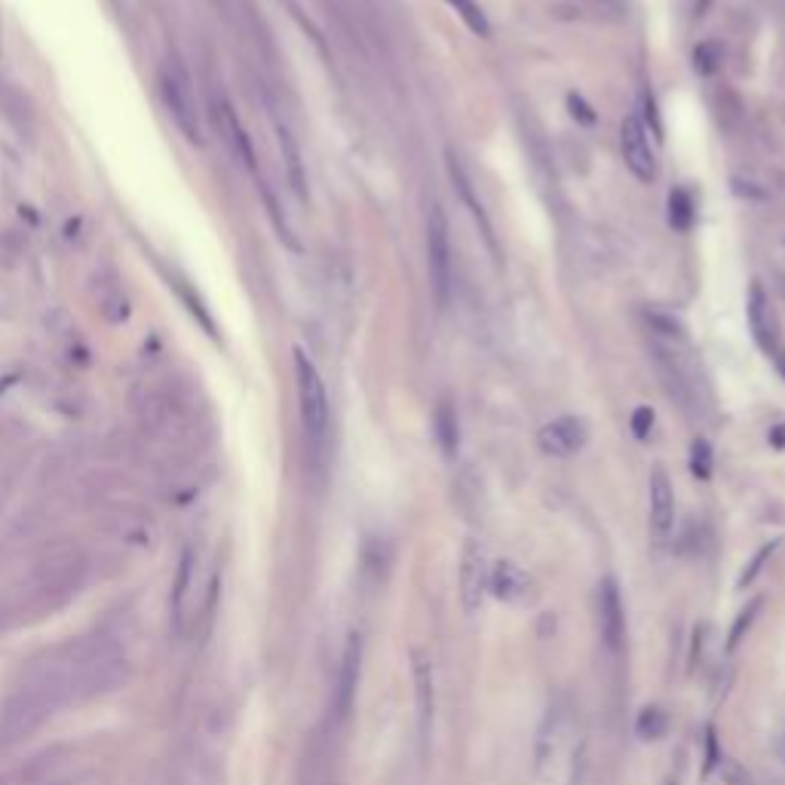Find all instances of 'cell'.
<instances>
[{
	"instance_id": "52a82bcc",
	"label": "cell",
	"mask_w": 785,
	"mask_h": 785,
	"mask_svg": "<svg viewBox=\"0 0 785 785\" xmlns=\"http://www.w3.org/2000/svg\"><path fill=\"white\" fill-rule=\"evenodd\" d=\"M598 632L611 654L623 651L626 641V608H623V595L614 577H605L598 583Z\"/></svg>"
},
{
	"instance_id": "4dcf8cb0",
	"label": "cell",
	"mask_w": 785,
	"mask_h": 785,
	"mask_svg": "<svg viewBox=\"0 0 785 785\" xmlns=\"http://www.w3.org/2000/svg\"><path fill=\"white\" fill-rule=\"evenodd\" d=\"M782 372H785V362H782Z\"/></svg>"
},
{
	"instance_id": "9c48e42d",
	"label": "cell",
	"mask_w": 785,
	"mask_h": 785,
	"mask_svg": "<svg viewBox=\"0 0 785 785\" xmlns=\"http://www.w3.org/2000/svg\"><path fill=\"white\" fill-rule=\"evenodd\" d=\"M488 589L506 605H525L534 598V580L513 559H500L488 574Z\"/></svg>"
},
{
	"instance_id": "9a60e30c",
	"label": "cell",
	"mask_w": 785,
	"mask_h": 785,
	"mask_svg": "<svg viewBox=\"0 0 785 785\" xmlns=\"http://www.w3.org/2000/svg\"><path fill=\"white\" fill-rule=\"evenodd\" d=\"M276 138H280V151H283V163H286V175H289V184L292 191L301 203L310 200V191H307V172H304V160H301V148L295 142V135L289 132L286 123H276Z\"/></svg>"
},
{
	"instance_id": "3957f363",
	"label": "cell",
	"mask_w": 785,
	"mask_h": 785,
	"mask_svg": "<svg viewBox=\"0 0 785 785\" xmlns=\"http://www.w3.org/2000/svg\"><path fill=\"white\" fill-rule=\"evenodd\" d=\"M160 96H163V105L169 108L175 126L181 129V135L188 138V142L200 145L203 142L200 105H197L194 83H191L188 71H184L181 65H175V62H166L160 68Z\"/></svg>"
},
{
	"instance_id": "f1b7e54d",
	"label": "cell",
	"mask_w": 785,
	"mask_h": 785,
	"mask_svg": "<svg viewBox=\"0 0 785 785\" xmlns=\"http://www.w3.org/2000/svg\"><path fill=\"white\" fill-rule=\"evenodd\" d=\"M770 439H773L776 445H785V427H776V433H770Z\"/></svg>"
},
{
	"instance_id": "4fadbf2b",
	"label": "cell",
	"mask_w": 785,
	"mask_h": 785,
	"mask_svg": "<svg viewBox=\"0 0 785 785\" xmlns=\"http://www.w3.org/2000/svg\"><path fill=\"white\" fill-rule=\"evenodd\" d=\"M411 675H414V706H418L421 733H427L433 721V660L427 651H411Z\"/></svg>"
},
{
	"instance_id": "44dd1931",
	"label": "cell",
	"mask_w": 785,
	"mask_h": 785,
	"mask_svg": "<svg viewBox=\"0 0 785 785\" xmlns=\"http://www.w3.org/2000/svg\"><path fill=\"white\" fill-rule=\"evenodd\" d=\"M721 62H724V50H721V43H715V40H706V43H700V46H697V53H694V68H697V74H703V77H712V74L721 68Z\"/></svg>"
},
{
	"instance_id": "ac0fdd59",
	"label": "cell",
	"mask_w": 785,
	"mask_h": 785,
	"mask_svg": "<svg viewBox=\"0 0 785 785\" xmlns=\"http://www.w3.org/2000/svg\"><path fill=\"white\" fill-rule=\"evenodd\" d=\"M666 727H669V721H666V712H663L660 706H644V709L638 712V718H635V733L641 736L644 743L663 740Z\"/></svg>"
},
{
	"instance_id": "d4e9b609",
	"label": "cell",
	"mask_w": 785,
	"mask_h": 785,
	"mask_svg": "<svg viewBox=\"0 0 785 785\" xmlns=\"http://www.w3.org/2000/svg\"><path fill=\"white\" fill-rule=\"evenodd\" d=\"M776 546H779V543L773 540V543H767V546H761V549H758V556L752 559V565H749V568L743 571V577H740V589H746V586H749V583H752V580H755V577L761 574L764 562H767V559L773 556V552H776Z\"/></svg>"
},
{
	"instance_id": "d6986e66",
	"label": "cell",
	"mask_w": 785,
	"mask_h": 785,
	"mask_svg": "<svg viewBox=\"0 0 785 785\" xmlns=\"http://www.w3.org/2000/svg\"><path fill=\"white\" fill-rule=\"evenodd\" d=\"M445 4L464 19V25L476 34V37H491V25H488V16L482 13V7L476 0H445Z\"/></svg>"
},
{
	"instance_id": "30bf717a",
	"label": "cell",
	"mask_w": 785,
	"mask_h": 785,
	"mask_svg": "<svg viewBox=\"0 0 785 785\" xmlns=\"http://www.w3.org/2000/svg\"><path fill=\"white\" fill-rule=\"evenodd\" d=\"M209 111H212V123L218 126V132H221V138H224L227 151L234 154L243 166L255 169L252 142H249V135H246V129H243L237 111L230 108V102H227L224 96H221V99H212V108H209Z\"/></svg>"
},
{
	"instance_id": "cb8c5ba5",
	"label": "cell",
	"mask_w": 785,
	"mask_h": 785,
	"mask_svg": "<svg viewBox=\"0 0 785 785\" xmlns=\"http://www.w3.org/2000/svg\"><path fill=\"white\" fill-rule=\"evenodd\" d=\"M718 770H721V779H724V785H755V779H752V773L740 764V761H733V758H724L721 755V761H718Z\"/></svg>"
},
{
	"instance_id": "8fae6325",
	"label": "cell",
	"mask_w": 785,
	"mask_h": 785,
	"mask_svg": "<svg viewBox=\"0 0 785 785\" xmlns=\"http://www.w3.org/2000/svg\"><path fill=\"white\" fill-rule=\"evenodd\" d=\"M675 525V491L663 467L651 473V534L657 543H666Z\"/></svg>"
},
{
	"instance_id": "ba28073f",
	"label": "cell",
	"mask_w": 785,
	"mask_h": 785,
	"mask_svg": "<svg viewBox=\"0 0 785 785\" xmlns=\"http://www.w3.org/2000/svg\"><path fill=\"white\" fill-rule=\"evenodd\" d=\"M589 439V427L583 418H574V414H568V418H559V421H552L540 430L537 436V445L543 454H552V457H571L577 454Z\"/></svg>"
},
{
	"instance_id": "277c9868",
	"label": "cell",
	"mask_w": 785,
	"mask_h": 785,
	"mask_svg": "<svg viewBox=\"0 0 785 785\" xmlns=\"http://www.w3.org/2000/svg\"><path fill=\"white\" fill-rule=\"evenodd\" d=\"M427 270H430L436 304L445 307L451 292V243H448V218L442 206H430L427 215Z\"/></svg>"
},
{
	"instance_id": "83f0119b",
	"label": "cell",
	"mask_w": 785,
	"mask_h": 785,
	"mask_svg": "<svg viewBox=\"0 0 785 785\" xmlns=\"http://www.w3.org/2000/svg\"><path fill=\"white\" fill-rule=\"evenodd\" d=\"M718 761H721V755H718V743H715V727H709L706 730V770H715Z\"/></svg>"
},
{
	"instance_id": "7c38bea8",
	"label": "cell",
	"mask_w": 785,
	"mask_h": 785,
	"mask_svg": "<svg viewBox=\"0 0 785 785\" xmlns=\"http://www.w3.org/2000/svg\"><path fill=\"white\" fill-rule=\"evenodd\" d=\"M359 669H362V638L353 632L344 644V657H341V675H338V697L335 709L344 718L356 700V684H359Z\"/></svg>"
},
{
	"instance_id": "484cf974",
	"label": "cell",
	"mask_w": 785,
	"mask_h": 785,
	"mask_svg": "<svg viewBox=\"0 0 785 785\" xmlns=\"http://www.w3.org/2000/svg\"><path fill=\"white\" fill-rule=\"evenodd\" d=\"M651 427H654V411L648 405H641L632 411V433L635 439H648L651 436Z\"/></svg>"
},
{
	"instance_id": "5bb4252c",
	"label": "cell",
	"mask_w": 785,
	"mask_h": 785,
	"mask_svg": "<svg viewBox=\"0 0 785 785\" xmlns=\"http://www.w3.org/2000/svg\"><path fill=\"white\" fill-rule=\"evenodd\" d=\"M746 313H749V329H752L758 347H761L764 353H773V344H776V319H773L770 304H767V295H764V289H761L758 283L749 289Z\"/></svg>"
},
{
	"instance_id": "2e32d148",
	"label": "cell",
	"mask_w": 785,
	"mask_h": 785,
	"mask_svg": "<svg viewBox=\"0 0 785 785\" xmlns=\"http://www.w3.org/2000/svg\"><path fill=\"white\" fill-rule=\"evenodd\" d=\"M436 439H439V448L445 457H454L457 454V442H460V433H457V414L448 402H442L436 408Z\"/></svg>"
},
{
	"instance_id": "ffe728a7",
	"label": "cell",
	"mask_w": 785,
	"mask_h": 785,
	"mask_svg": "<svg viewBox=\"0 0 785 785\" xmlns=\"http://www.w3.org/2000/svg\"><path fill=\"white\" fill-rule=\"evenodd\" d=\"M694 200H690V194L684 188H672L669 191V224L675 230H690L694 227Z\"/></svg>"
},
{
	"instance_id": "7a4b0ae2",
	"label": "cell",
	"mask_w": 785,
	"mask_h": 785,
	"mask_svg": "<svg viewBox=\"0 0 785 785\" xmlns=\"http://www.w3.org/2000/svg\"><path fill=\"white\" fill-rule=\"evenodd\" d=\"M295 384L301 402V424L313 445H319L329 433V393L322 384L319 368L304 350H295Z\"/></svg>"
},
{
	"instance_id": "8992f818",
	"label": "cell",
	"mask_w": 785,
	"mask_h": 785,
	"mask_svg": "<svg viewBox=\"0 0 785 785\" xmlns=\"http://www.w3.org/2000/svg\"><path fill=\"white\" fill-rule=\"evenodd\" d=\"M620 148H623V160H626V169L644 181L651 184L657 178V157L651 151V142H648V126L638 114H629L620 126Z\"/></svg>"
},
{
	"instance_id": "e0dca14e",
	"label": "cell",
	"mask_w": 785,
	"mask_h": 785,
	"mask_svg": "<svg viewBox=\"0 0 785 785\" xmlns=\"http://www.w3.org/2000/svg\"><path fill=\"white\" fill-rule=\"evenodd\" d=\"M99 313L108 319V322H123L126 316H129V301H126V295H123V289L117 286V280H111V283H102V289H99Z\"/></svg>"
},
{
	"instance_id": "4316f807",
	"label": "cell",
	"mask_w": 785,
	"mask_h": 785,
	"mask_svg": "<svg viewBox=\"0 0 785 785\" xmlns=\"http://www.w3.org/2000/svg\"><path fill=\"white\" fill-rule=\"evenodd\" d=\"M568 108H571L574 120H580V123H586V126L595 123V111L589 108V102L580 96V92H568Z\"/></svg>"
},
{
	"instance_id": "6da1fadb",
	"label": "cell",
	"mask_w": 785,
	"mask_h": 785,
	"mask_svg": "<svg viewBox=\"0 0 785 785\" xmlns=\"http://www.w3.org/2000/svg\"><path fill=\"white\" fill-rule=\"evenodd\" d=\"M74 694V678L62 669H43L0 709V743H22Z\"/></svg>"
},
{
	"instance_id": "603a6c76",
	"label": "cell",
	"mask_w": 785,
	"mask_h": 785,
	"mask_svg": "<svg viewBox=\"0 0 785 785\" xmlns=\"http://www.w3.org/2000/svg\"><path fill=\"white\" fill-rule=\"evenodd\" d=\"M761 598H752V605H746L743 611H740V617H736V623H733V629H730V641H727V648H736V644L743 641V635L752 629V623H755V617H758V611H761Z\"/></svg>"
},
{
	"instance_id": "5b68a950",
	"label": "cell",
	"mask_w": 785,
	"mask_h": 785,
	"mask_svg": "<svg viewBox=\"0 0 785 785\" xmlns=\"http://www.w3.org/2000/svg\"><path fill=\"white\" fill-rule=\"evenodd\" d=\"M488 574V552L476 537H470L464 543V556H460V605H464L467 614H476L482 608L488 592Z\"/></svg>"
},
{
	"instance_id": "7402d4cb",
	"label": "cell",
	"mask_w": 785,
	"mask_h": 785,
	"mask_svg": "<svg viewBox=\"0 0 785 785\" xmlns=\"http://www.w3.org/2000/svg\"><path fill=\"white\" fill-rule=\"evenodd\" d=\"M690 470L703 482L712 476V445L706 439H694V445H690Z\"/></svg>"
},
{
	"instance_id": "f546056e",
	"label": "cell",
	"mask_w": 785,
	"mask_h": 785,
	"mask_svg": "<svg viewBox=\"0 0 785 785\" xmlns=\"http://www.w3.org/2000/svg\"><path fill=\"white\" fill-rule=\"evenodd\" d=\"M779 758H782V764H785V733L779 736Z\"/></svg>"
}]
</instances>
